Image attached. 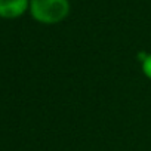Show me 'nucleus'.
Returning <instances> with one entry per match:
<instances>
[{
    "label": "nucleus",
    "mask_w": 151,
    "mask_h": 151,
    "mask_svg": "<svg viewBox=\"0 0 151 151\" xmlns=\"http://www.w3.org/2000/svg\"><path fill=\"white\" fill-rule=\"evenodd\" d=\"M141 70L144 73V76L151 80V53H148L144 59H142V64H141Z\"/></svg>",
    "instance_id": "3"
},
{
    "label": "nucleus",
    "mask_w": 151,
    "mask_h": 151,
    "mask_svg": "<svg viewBox=\"0 0 151 151\" xmlns=\"http://www.w3.org/2000/svg\"><path fill=\"white\" fill-rule=\"evenodd\" d=\"M30 9V0H0V18L17 19Z\"/></svg>",
    "instance_id": "2"
},
{
    "label": "nucleus",
    "mask_w": 151,
    "mask_h": 151,
    "mask_svg": "<svg viewBox=\"0 0 151 151\" xmlns=\"http://www.w3.org/2000/svg\"><path fill=\"white\" fill-rule=\"evenodd\" d=\"M71 11L70 0H30V15L34 21L46 25L62 22Z\"/></svg>",
    "instance_id": "1"
}]
</instances>
